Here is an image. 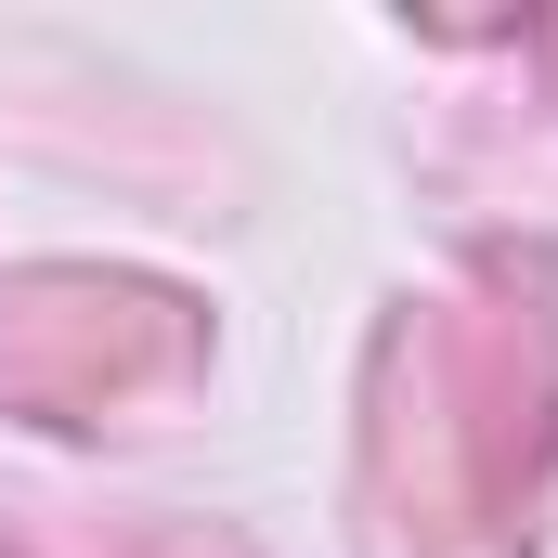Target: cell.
Segmentation results:
<instances>
[{
	"label": "cell",
	"mask_w": 558,
	"mask_h": 558,
	"mask_svg": "<svg viewBox=\"0 0 558 558\" xmlns=\"http://www.w3.org/2000/svg\"><path fill=\"white\" fill-rule=\"evenodd\" d=\"M0 546L13 558H234L221 533H195V520H0Z\"/></svg>",
	"instance_id": "obj_3"
},
{
	"label": "cell",
	"mask_w": 558,
	"mask_h": 558,
	"mask_svg": "<svg viewBox=\"0 0 558 558\" xmlns=\"http://www.w3.org/2000/svg\"><path fill=\"white\" fill-rule=\"evenodd\" d=\"M558 454V312L468 286L390 325L377 364V533L390 558H520Z\"/></svg>",
	"instance_id": "obj_1"
},
{
	"label": "cell",
	"mask_w": 558,
	"mask_h": 558,
	"mask_svg": "<svg viewBox=\"0 0 558 558\" xmlns=\"http://www.w3.org/2000/svg\"><path fill=\"white\" fill-rule=\"evenodd\" d=\"M195 364V312L131 274H26L0 286V403L39 428H92Z\"/></svg>",
	"instance_id": "obj_2"
},
{
	"label": "cell",
	"mask_w": 558,
	"mask_h": 558,
	"mask_svg": "<svg viewBox=\"0 0 558 558\" xmlns=\"http://www.w3.org/2000/svg\"><path fill=\"white\" fill-rule=\"evenodd\" d=\"M546 65H558V26H546Z\"/></svg>",
	"instance_id": "obj_4"
}]
</instances>
